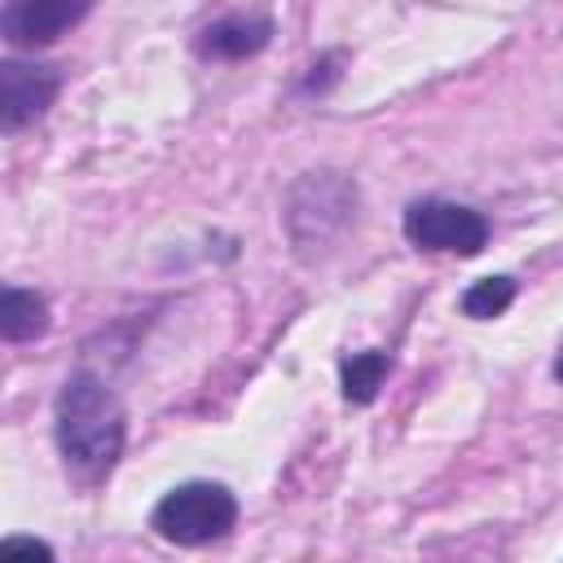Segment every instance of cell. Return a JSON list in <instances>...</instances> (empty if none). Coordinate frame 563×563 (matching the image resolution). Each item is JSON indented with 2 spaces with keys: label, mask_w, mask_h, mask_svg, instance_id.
Instances as JSON below:
<instances>
[{
  "label": "cell",
  "mask_w": 563,
  "mask_h": 563,
  "mask_svg": "<svg viewBox=\"0 0 563 563\" xmlns=\"http://www.w3.org/2000/svg\"><path fill=\"white\" fill-rule=\"evenodd\" d=\"M57 92H62V66L4 57L0 62V128L22 132L57 101Z\"/></svg>",
  "instance_id": "obj_4"
},
{
  "label": "cell",
  "mask_w": 563,
  "mask_h": 563,
  "mask_svg": "<svg viewBox=\"0 0 563 563\" xmlns=\"http://www.w3.org/2000/svg\"><path fill=\"white\" fill-rule=\"evenodd\" d=\"M53 435H57V453L66 462V471L79 484H101L128 440V413L123 400L114 396V387L92 374V369H75L53 405Z\"/></svg>",
  "instance_id": "obj_1"
},
{
  "label": "cell",
  "mask_w": 563,
  "mask_h": 563,
  "mask_svg": "<svg viewBox=\"0 0 563 563\" xmlns=\"http://www.w3.org/2000/svg\"><path fill=\"white\" fill-rule=\"evenodd\" d=\"M88 0H13L0 9V31L18 48H44L57 35H66L75 22L88 18Z\"/></svg>",
  "instance_id": "obj_5"
},
{
  "label": "cell",
  "mask_w": 563,
  "mask_h": 563,
  "mask_svg": "<svg viewBox=\"0 0 563 563\" xmlns=\"http://www.w3.org/2000/svg\"><path fill=\"white\" fill-rule=\"evenodd\" d=\"M554 378L563 383V347H559V356H554Z\"/></svg>",
  "instance_id": "obj_11"
},
{
  "label": "cell",
  "mask_w": 563,
  "mask_h": 563,
  "mask_svg": "<svg viewBox=\"0 0 563 563\" xmlns=\"http://www.w3.org/2000/svg\"><path fill=\"white\" fill-rule=\"evenodd\" d=\"M273 40V18L260 9H242V13H224L216 22H207L194 35V53L207 62H242L264 53Z\"/></svg>",
  "instance_id": "obj_6"
},
{
  "label": "cell",
  "mask_w": 563,
  "mask_h": 563,
  "mask_svg": "<svg viewBox=\"0 0 563 563\" xmlns=\"http://www.w3.org/2000/svg\"><path fill=\"white\" fill-rule=\"evenodd\" d=\"M238 523V497L216 479H185L158 497L150 528L172 545H211Z\"/></svg>",
  "instance_id": "obj_2"
},
{
  "label": "cell",
  "mask_w": 563,
  "mask_h": 563,
  "mask_svg": "<svg viewBox=\"0 0 563 563\" xmlns=\"http://www.w3.org/2000/svg\"><path fill=\"white\" fill-rule=\"evenodd\" d=\"M400 229L418 251H444V255H479L488 242V220L475 207L449 198L409 202Z\"/></svg>",
  "instance_id": "obj_3"
},
{
  "label": "cell",
  "mask_w": 563,
  "mask_h": 563,
  "mask_svg": "<svg viewBox=\"0 0 563 563\" xmlns=\"http://www.w3.org/2000/svg\"><path fill=\"white\" fill-rule=\"evenodd\" d=\"M0 563H57V554L40 537H4L0 541Z\"/></svg>",
  "instance_id": "obj_10"
},
{
  "label": "cell",
  "mask_w": 563,
  "mask_h": 563,
  "mask_svg": "<svg viewBox=\"0 0 563 563\" xmlns=\"http://www.w3.org/2000/svg\"><path fill=\"white\" fill-rule=\"evenodd\" d=\"M44 330H48V299L26 286H4V308H0L4 343H26Z\"/></svg>",
  "instance_id": "obj_7"
},
{
  "label": "cell",
  "mask_w": 563,
  "mask_h": 563,
  "mask_svg": "<svg viewBox=\"0 0 563 563\" xmlns=\"http://www.w3.org/2000/svg\"><path fill=\"white\" fill-rule=\"evenodd\" d=\"M510 303H515V277H506V273L479 277V282L466 286V295H462V312H466L471 321H493V317H501Z\"/></svg>",
  "instance_id": "obj_9"
},
{
  "label": "cell",
  "mask_w": 563,
  "mask_h": 563,
  "mask_svg": "<svg viewBox=\"0 0 563 563\" xmlns=\"http://www.w3.org/2000/svg\"><path fill=\"white\" fill-rule=\"evenodd\" d=\"M391 374V356L369 347V352H352L339 361V383H343V400L347 405H369L383 387V378Z\"/></svg>",
  "instance_id": "obj_8"
}]
</instances>
